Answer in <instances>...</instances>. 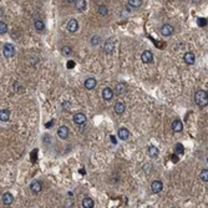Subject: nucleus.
Wrapping results in <instances>:
<instances>
[{
    "label": "nucleus",
    "mask_w": 208,
    "mask_h": 208,
    "mask_svg": "<svg viewBox=\"0 0 208 208\" xmlns=\"http://www.w3.org/2000/svg\"><path fill=\"white\" fill-rule=\"evenodd\" d=\"M194 101L200 107H204L208 105V93L204 90H200L196 92L194 95Z\"/></svg>",
    "instance_id": "f257e3e1"
},
{
    "label": "nucleus",
    "mask_w": 208,
    "mask_h": 208,
    "mask_svg": "<svg viewBox=\"0 0 208 208\" xmlns=\"http://www.w3.org/2000/svg\"><path fill=\"white\" fill-rule=\"evenodd\" d=\"M3 54L5 57H13L15 54V49L11 44H5L3 47Z\"/></svg>",
    "instance_id": "f03ea898"
},
{
    "label": "nucleus",
    "mask_w": 208,
    "mask_h": 208,
    "mask_svg": "<svg viewBox=\"0 0 208 208\" xmlns=\"http://www.w3.org/2000/svg\"><path fill=\"white\" fill-rule=\"evenodd\" d=\"M141 60H142V62H145V64H150V62L153 61V54L148 50L143 51L142 55H141Z\"/></svg>",
    "instance_id": "7ed1b4c3"
},
{
    "label": "nucleus",
    "mask_w": 208,
    "mask_h": 208,
    "mask_svg": "<svg viewBox=\"0 0 208 208\" xmlns=\"http://www.w3.org/2000/svg\"><path fill=\"white\" fill-rule=\"evenodd\" d=\"M117 136H119V138H120V140H122V141H126V140H128V138H130L131 133H130V131H128L127 128L122 127V128H120V130H119V132H117Z\"/></svg>",
    "instance_id": "20e7f679"
},
{
    "label": "nucleus",
    "mask_w": 208,
    "mask_h": 208,
    "mask_svg": "<svg viewBox=\"0 0 208 208\" xmlns=\"http://www.w3.org/2000/svg\"><path fill=\"white\" fill-rule=\"evenodd\" d=\"M161 34L163 36H170V35H172L173 34V26L170 25V24L162 25V28H161Z\"/></svg>",
    "instance_id": "39448f33"
},
{
    "label": "nucleus",
    "mask_w": 208,
    "mask_h": 208,
    "mask_svg": "<svg viewBox=\"0 0 208 208\" xmlns=\"http://www.w3.org/2000/svg\"><path fill=\"white\" fill-rule=\"evenodd\" d=\"M74 122L76 125H85L86 123V116L84 115V113L77 112V113L74 115Z\"/></svg>",
    "instance_id": "423d86ee"
},
{
    "label": "nucleus",
    "mask_w": 208,
    "mask_h": 208,
    "mask_svg": "<svg viewBox=\"0 0 208 208\" xmlns=\"http://www.w3.org/2000/svg\"><path fill=\"white\" fill-rule=\"evenodd\" d=\"M162 188H163V184L161 181H153L151 183V191L153 193H160L162 191Z\"/></svg>",
    "instance_id": "0eeeda50"
},
{
    "label": "nucleus",
    "mask_w": 208,
    "mask_h": 208,
    "mask_svg": "<svg viewBox=\"0 0 208 208\" xmlns=\"http://www.w3.org/2000/svg\"><path fill=\"white\" fill-rule=\"evenodd\" d=\"M30 190L33 193H39V192H41V190H43V184H41L39 181H33L30 184Z\"/></svg>",
    "instance_id": "6e6552de"
},
{
    "label": "nucleus",
    "mask_w": 208,
    "mask_h": 208,
    "mask_svg": "<svg viewBox=\"0 0 208 208\" xmlns=\"http://www.w3.org/2000/svg\"><path fill=\"white\" fill-rule=\"evenodd\" d=\"M57 136H59L60 138H62V140L67 138V137H69V128H67L66 126L59 127V130H57Z\"/></svg>",
    "instance_id": "1a4fd4ad"
},
{
    "label": "nucleus",
    "mask_w": 208,
    "mask_h": 208,
    "mask_svg": "<svg viewBox=\"0 0 208 208\" xmlns=\"http://www.w3.org/2000/svg\"><path fill=\"white\" fill-rule=\"evenodd\" d=\"M77 29H79V23L75 19H71L67 23V30L70 31V33H75V31H77Z\"/></svg>",
    "instance_id": "9d476101"
},
{
    "label": "nucleus",
    "mask_w": 208,
    "mask_h": 208,
    "mask_svg": "<svg viewBox=\"0 0 208 208\" xmlns=\"http://www.w3.org/2000/svg\"><path fill=\"white\" fill-rule=\"evenodd\" d=\"M2 202L4 203V204H6V206H9V204H11L13 202H14V197H13V194L11 193H4L3 194V197H2Z\"/></svg>",
    "instance_id": "9b49d317"
},
{
    "label": "nucleus",
    "mask_w": 208,
    "mask_h": 208,
    "mask_svg": "<svg viewBox=\"0 0 208 208\" xmlns=\"http://www.w3.org/2000/svg\"><path fill=\"white\" fill-rule=\"evenodd\" d=\"M115 112L116 113H119V115H122V113L125 112V109H126V105H125V102H122V101H117L116 103H115Z\"/></svg>",
    "instance_id": "f8f14e48"
},
{
    "label": "nucleus",
    "mask_w": 208,
    "mask_h": 208,
    "mask_svg": "<svg viewBox=\"0 0 208 208\" xmlns=\"http://www.w3.org/2000/svg\"><path fill=\"white\" fill-rule=\"evenodd\" d=\"M183 60H184V62H186L187 65H193L194 64V60H196L194 54L193 53H186L184 56H183Z\"/></svg>",
    "instance_id": "ddd939ff"
},
{
    "label": "nucleus",
    "mask_w": 208,
    "mask_h": 208,
    "mask_svg": "<svg viewBox=\"0 0 208 208\" xmlns=\"http://www.w3.org/2000/svg\"><path fill=\"white\" fill-rule=\"evenodd\" d=\"M102 97L105 99L106 101H110L112 97H113V91H112V89H110V87H105L102 90Z\"/></svg>",
    "instance_id": "4468645a"
},
{
    "label": "nucleus",
    "mask_w": 208,
    "mask_h": 208,
    "mask_svg": "<svg viewBox=\"0 0 208 208\" xmlns=\"http://www.w3.org/2000/svg\"><path fill=\"white\" fill-rule=\"evenodd\" d=\"M106 54H112L113 51V40L112 39H107L106 43H105V47H103Z\"/></svg>",
    "instance_id": "2eb2a0df"
},
{
    "label": "nucleus",
    "mask_w": 208,
    "mask_h": 208,
    "mask_svg": "<svg viewBox=\"0 0 208 208\" xmlns=\"http://www.w3.org/2000/svg\"><path fill=\"white\" fill-rule=\"evenodd\" d=\"M85 87H86L87 90H92V89H95V87H96V80L93 79V77H89V79H86V81H85Z\"/></svg>",
    "instance_id": "dca6fc26"
},
{
    "label": "nucleus",
    "mask_w": 208,
    "mask_h": 208,
    "mask_svg": "<svg viewBox=\"0 0 208 208\" xmlns=\"http://www.w3.org/2000/svg\"><path fill=\"white\" fill-rule=\"evenodd\" d=\"M182 128H183V125H182V122H181L180 120L172 121V130H173L174 132H181Z\"/></svg>",
    "instance_id": "f3484780"
},
{
    "label": "nucleus",
    "mask_w": 208,
    "mask_h": 208,
    "mask_svg": "<svg viewBox=\"0 0 208 208\" xmlns=\"http://www.w3.org/2000/svg\"><path fill=\"white\" fill-rule=\"evenodd\" d=\"M147 152H148V156L150 157H152V158H156L158 156V148L156 147V146H150L148 147V150H147Z\"/></svg>",
    "instance_id": "a211bd4d"
},
{
    "label": "nucleus",
    "mask_w": 208,
    "mask_h": 208,
    "mask_svg": "<svg viewBox=\"0 0 208 208\" xmlns=\"http://www.w3.org/2000/svg\"><path fill=\"white\" fill-rule=\"evenodd\" d=\"M75 6L79 11H84L86 9V0H76L75 2Z\"/></svg>",
    "instance_id": "6ab92c4d"
},
{
    "label": "nucleus",
    "mask_w": 208,
    "mask_h": 208,
    "mask_svg": "<svg viewBox=\"0 0 208 208\" xmlns=\"http://www.w3.org/2000/svg\"><path fill=\"white\" fill-rule=\"evenodd\" d=\"M9 119H10V112H9V110H2V111H0V120H2L3 122L9 121Z\"/></svg>",
    "instance_id": "aec40b11"
},
{
    "label": "nucleus",
    "mask_w": 208,
    "mask_h": 208,
    "mask_svg": "<svg viewBox=\"0 0 208 208\" xmlns=\"http://www.w3.org/2000/svg\"><path fill=\"white\" fill-rule=\"evenodd\" d=\"M82 207L84 208H92L93 201L91 198H89V197H86V198H84V201H82Z\"/></svg>",
    "instance_id": "412c9836"
},
{
    "label": "nucleus",
    "mask_w": 208,
    "mask_h": 208,
    "mask_svg": "<svg viewBox=\"0 0 208 208\" xmlns=\"http://www.w3.org/2000/svg\"><path fill=\"white\" fill-rule=\"evenodd\" d=\"M142 5V0H128V6L137 9Z\"/></svg>",
    "instance_id": "4be33fe9"
},
{
    "label": "nucleus",
    "mask_w": 208,
    "mask_h": 208,
    "mask_svg": "<svg viewBox=\"0 0 208 208\" xmlns=\"http://www.w3.org/2000/svg\"><path fill=\"white\" fill-rule=\"evenodd\" d=\"M97 11H99L100 15L106 16V15L109 14V9H107V6H105V5H100L99 9H97Z\"/></svg>",
    "instance_id": "5701e85b"
},
{
    "label": "nucleus",
    "mask_w": 208,
    "mask_h": 208,
    "mask_svg": "<svg viewBox=\"0 0 208 208\" xmlns=\"http://www.w3.org/2000/svg\"><path fill=\"white\" fill-rule=\"evenodd\" d=\"M126 90H127L126 84H117V86H116V91H117L119 95H121V93H125V92H126Z\"/></svg>",
    "instance_id": "b1692460"
},
{
    "label": "nucleus",
    "mask_w": 208,
    "mask_h": 208,
    "mask_svg": "<svg viewBox=\"0 0 208 208\" xmlns=\"http://www.w3.org/2000/svg\"><path fill=\"white\" fill-rule=\"evenodd\" d=\"M34 26H35V29L37 31H44V29H45V24L43 21H40V20H36V21L34 23Z\"/></svg>",
    "instance_id": "393cba45"
},
{
    "label": "nucleus",
    "mask_w": 208,
    "mask_h": 208,
    "mask_svg": "<svg viewBox=\"0 0 208 208\" xmlns=\"http://www.w3.org/2000/svg\"><path fill=\"white\" fill-rule=\"evenodd\" d=\"M200 177L203 182H208V170H203L200 174Z\"/></svg>",
    "instance_id": "a878e982"
},
{
    "label": "nucleus",
    "mask_w": 208,
    "mask_h": 208,
    "mask_svg": "<svg viewBox=\"0 0 208 208\" xmlns=\"http://www.w3.org/2000/svg\"><path fill=\"white\" fill-rule=\"evenodd\" d=\"M100 41H101L100 36H97V35L92 36V39H91V45H92V46H96V45H99V44H100Z\"/></svg>",
    "instance_id": "bb28decb"
},
{
    "label": "nucleus",
    "mask_w": 208,
    "mask_h": 208,
    "mask_svg": "<svg viewBox=\"0 0 208 208\" xmlns=\"http://www.w3.org/2000/svg\"><path fill=\"white\" fill-rule=\"evenodd\" d=\"M6 33H8V25L2 21L0 23V34L3 35V34H6Z\"/></svg>",
    "instance_id": "cd10ccee"
},
{
    "label": "nucleus",
    "mask_w": 208,
    "mask_h": 208,
    "mask_svg": "<svg viewBox=\"0 0 208 208\" xmlns=\"http://www.w3.org/2000/svg\"><path fill=\"white\" fill-rule=\"evenodd\" d=\"M61 53L64 54V55H66V56H69L71 53H72V50H71V47L70 46H64L61 49Z\"/></svg>",
    "instance_id": "c85d7f7f"
},
{
    "label": "nucleus",
    "mask_w": 208,
    "mask_h": 208,
    "mask_svg": "<svg viewBox=\"0 0 208 208\" xmlns=\"http://www.w3.org/2000/svg\"><path fill=\"white\" fill-rule=\"evenodd\" d=\"M176 152L180 153V154H182V153L184 152V148H183V146H182L181 143H177V145H176Z\"/></svg>",
    "instance_id": "c756f323"
},
{
    "label": "nucleus",
    "mask_w": 208,
    "mask_h": 208,
    "mask_svg": "<svg viewBox=\"0 0 208 208\" xmlns=\"http://www.w3.org/2000/svg\"><path fill=\"white\" fill-rule=\"evenodd\" d=\"M206 24H207V20H206V19H198V25L204 26Z\"/></svg>",
    "instance_id": "7c9ffc66"
},
{
    "label": "nucleus",
    "mask_w": 208,
    "mask_h": 208,
    "mask_svg": "<svg viewBox=\"0 0 208 208\" xmlns=\"http://www.w3.org/2000/svg\"><path fill=\"white\" fill-rule=\"evenodd\" d=\"M74 66H75V62H74V61H69V62H67V67H69V69H72Z\"/></svg>",
    "instance_id": "2f4dec72"
},
{
    "label": "nucleus",
    "mask_w": 208,
    "mask_h": 208,
    "mask_svg": "<svg viewBox=\"0 0 208 208\" xmlns=\"http://www.w3.org/2000/svg\"><path fill=\"white\" fill-rule=\"evenodd\" d=\"M72 206H74V202L72 201H66L65 202V207H72Z\"/></svg>",
    "instance_id": "473e14b6"
},
{
    "label": "nucleus",
    "mask_w": 208,
    "mask_h": 208,
    "mask_svg": "<svg viewBox=\"0 0 208 208\" xmlns=\"http://www.w3.org/2000/svg\"><path fill=\"white\" fill-rule=\"evenodd\" d=\"M51 123H54V121H51V122H49V123H46V127H50V126H51Z\"/></svg>",
    "instance_id": "72a5a7b5"
},
{
    "label": "nucleus",
    "mask_w": 208,
    "mask_h": 208,
    "mask_svg": "<svg viewBox=\"0 0 208 208\" xmlns=\"http://www.w3.org/2000/svg\"><path fill=\"white\" fill-rule=\"evenodd\" d=\"M191 2H192V3H200L201 0H191Z\"/></svg>",
    "instance_id": "f704fd0d"
},
{
    "label": "nucleus",
    "mask_w": 208,
    "mask_h": 208,
    "mask_svg": "<svg viewBox=\"0 0 208 208\" xmlns=\"http://www.w3.org/2000/svg\"><path fill=\"white\" fill-rule=\"evenodd\" d=\"M66 2H67V3H75L76 0H66Z\"/></svg>",
    "instance_id": "c9c22d12"
},
{
    "label": "nucleus",
    "mask_w": 208,
    "mask_h": 208,
    "mask_svg": "<svg viewBox=\"0 0 208 208\" xmlns=\"http://www.w3.org/2000/svg\"><path fill=\"white\" fill-rule=\"evenodd\" d=\"M111 141H112L113 143H116V140H115V137H111Z\"/></svg>",
    "instance_id": "e433bc0d"
},
{
    "label": "nucleus",
    "mask_w": 208,
    "mask_h": 208,
    "mask_svg": "<svg viewBox=\"0 0 208 208\" xmlns=\"http://www.w3.org/2000/svg\"><path fill=\"white\" fill-rule=\"evenodd\" d=\"M207 194H208V191H207Z\"/></svg>",
    "instance_id": "4c0bfd02"
}]
</instances>
